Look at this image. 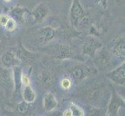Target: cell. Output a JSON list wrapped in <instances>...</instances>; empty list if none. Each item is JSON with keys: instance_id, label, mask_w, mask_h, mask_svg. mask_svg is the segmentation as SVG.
Here are the masks:
<instances>
[{"instance_id": "obj_1", "label": "cell", "mask_w": 125, "mask_h": 116, "mask_svg": "<svg viewBox=\"0 0 125 116\" xmlns=\"http://www.w3.org/2000/svg\"><path fill=\"white\" fill-rule=\"evenodd\" d=\"M86 16H88L80 0H72L69 10V19L72 27L77 29L81 21Z\"/></svg>"}, {"instance_id": "obj_2", "label": "cell", "mask_w": 125, "mask_h": 116, "mask_svg": "<svg viewBox=\"0 0 125 116\" xmlns=\"http://www.w3.org/2000/svg\"><path fill=\"white\" fill-rule=\"evenodd\" d=\"M96 73L93 68L83 63H79L74 66L70 71L71 76L76 81L83 80Z\"/></svg>"}, {"instance_id": "obj_3", "label": "cell", "mask_w": 125, "mask_h": 116, "mask_svg": "<svg viewBox=\"0 0 125 116\" xmlns=\"http://www.w3.org/2000/svg\"><path fill=\"white\" fill-rule=\"evenodd\" d=\"M124 99L120 96L118 93L113 88L112 90V94L110 102L107 106V109L106 111V116H114L117 114L119 110L121 108H124Z\"/></svg>"}, {"instance_id": "obj_4", "label": "cell", "mask_w": 125, "mask_h": 116, "mask_svg": "<svg viewBox=\"0 0 125 116\" xmlns=\"http://www.w3.org/2000/svg\"><path fill=\"white\" fill-rule=\"evenodd\" d=\"M102 46V43L96 38L89 36L82 46V54L86 57L93 58L96 53Z\"/></svg>"}, {"instance_id": "obj_5", "label": "cell", "mask_w": 125, "mask_h": 116, "mask_svg": "<svg viewBox=\"0 0 125 116\" xmlns=\"http://www.w3.org/2000/svg\"><path fill=\"white\" fill-rule=\"evenodd\" d=\"M11 18L13 19L17 23L24 24L28 23L31 19H33L31 12H30L27 8L16 6L13 8L10 12Z\"/></svg>"}, {"instance_id": "obj_6", "label": "cell", "mask_w": 125, "mask_h": 116, "mask_svg": "<svg viewBox=\"0 0 125 116\" xmlns=\"http://www.w3.org/2000/svg\"><path fill=\"white\" fill-rule=\"evenodd\" d=\"M0 61L4 68L12 69V67L16 66H21L22 62L17 57L15 52L11 50L5 51L0 57Z\"/></svg>"}, {"instance_id": "obj_7", "label": "cell", "mask_w": 125, "mask_h": 116, "mask_svg": "<svg viewBox=\"0 0 125 116\" xmlns=\"http://www.w3.org/2000/svg\"><path fill=\"white\" fill-rule=\"evenodd\" d=\"M50 13V8L48 3L43 2L37 5L31 11L33 19L36 23H42Z\"/></svg>"}, {"instance_id": "obj_8", "label": "cell", "mask_w": 125, "mask_h": 116, "mask_svg": "<svg viewBox=\"0 0 125 116\" xmlns=\"http://www.w3.org/2000/svg\"><path fill=\"white\" fill-rule=\"evenodd\" d=\"M53 57L57 60H67L75 57L74 51L69 46L64 44H57L53 49Z\"/></svg>"}, {"instance_id": "obj_9", "label": "cell", "mask_w": 125, "mask_h": 116, "mask_svg": "<svg viewBox=\"0 0 125 116\" xmlns=\"http://www.w3.org/2000/svg\"><path fill=\"white\" fill-rule=\"evenodd\" d=\"M106 77L117 85L124 86L125 84V63L124 61L115 69L107 73Z\"/></svg>"}, {"instance_id": "obj_10", "label": "cell", "mask_w": 125, "mask_h": 116, "mask_svg": "<svg viewBox=\"0 0 125 116\" xmlns=\"http://www.w3.org/2000/svg\"><path fill=\"white\" fill-rule=\"evenodd\" d=\"M94 61L101 68H106L111 63V56L108 50L104 47H101L94 56Z\"/></svg>"}, {"instance_id": "obj_11", "label": "cell", "mask_w": 125, "mask_h": 116, "mask_svg": "<svg viewBox=\"0 0 125 116\" xmlns=\"http://www.w3.org/2000/svg\"><path fill=\"white\" fill-rule=\"evenodd\" d=\"M56 30L50 26L41 27L37 32V40L42 44H45L51 42L55 37Z\"/></svg>"}, {"instance_id": "obj_12", "label": "cell", "mask_w": 125, "mask_h": 116, "mask_svg": "<svg viewBox=\"0 0 125 116\" xmlns=\"http://www.w3.org/2000/svg\"><path fill=\"white\" fill-rule=\"evenodd\" d=\"M112 53L115 56L122 61H124L125 58V38L124 34L119 36L114 41L112 45Z\"/></svg>"}, {"instance_id": "obj_13", "label": "cell", "mask_w": 125, "mask_h": 116, "mask_svg": "<svg viewBox=\"0 0 125 116\" xmlns=\"http://www.w3.org/2000/svg\"><path fill=\"white\" fill-rule=\"evenodd\" d=\"M22 73L23 69L21 66H16L12 68V82H13V89L14 94H21L23 89L22 84Z\"/></svg>"}, {"instance_id": "obj_14", "label": "cell", "mask_w": 125, "mask_h": 116, "mask_svg": "<svg viewBox=\"0 0 125 116\" xmlns=\"http://www.w3.org/2000/svg\"><path fill=\"white\" fill-rule=\"evenodd\" d=\"M17 57H18L21 62H25V63H33L34 61H36L37 60V54H34L33 52L27 50L25 48L23 45L21 44V43H20V45L18 47L16 53Z\"/></svg>"}, {"instance_id": "obj_15", "label": "cell", "mask_w": 125, "mask_h": 116, "mask_svg": "<svg viewBox=\"0 0 125 116\" xmlns=\"http://www.w3.org/2000/svg\"><path fill=\"white\" fill-rule=\"evenodd\" d=\"M43 107L47 112L54 111L58 107L57 99L51 92H47L44 94L43 99Z\"/></svg>"}, {"instance_id": "obj_16", "label": "cell", "mask_w": 125, "mask_h": 116, "mask_svg": "<svg viewBox=\"0 0 125 116\" xmlns=\"http://www.w3.org/2000/svg\"><path fill=\"white\" fill-rule=\"evenodd\" d=\"M10 69L5 68L3 71L0 72V84L3 87L11 88L13 87V82H12V74Z\"/></svg>"}, {"instance_id": "obj_17", "label": "cell", "mask_w": 125, "mask_h": 116, "mask_svg": "<svg viewBox=\"0 0 125 116\" xmlns=\"http://www.w3.org/2000/svg\"><path fill=\"white\" fill-rule=\"evenodd\" d=\"M22 96L23 98V101L27 103H30V104H31V103L35 101L36 97H37L36 93L33 91V89L32 88L31 84L23 86Z\"/></svg>"}, {"instance_id": "obj_18", "label": "cell", "mask_w": 125, "mask_h": 116, "mask_svg": "<svg viewBox=\"0 0 125 116\" xmlns=\"http://www.w3.org/2000/svg\"><path fill=\"white\" fill-rule=\"evenodd\" d=\"M30 108H31V104L24 101L18 103L16 105V111L19 114L23 115H27L29 112Z\"/></svg>"}, {"instance_id": "obj_19", "label": "cell", "mask_w": 125, "mask_h": 116, "mask_svg": "<svg viewBox=\"0 0 125 116\" xmlns=\"http://www.w3.org/2000/svg\"><path fill=\"white\" fill-rule=\"evenodd\" d=\"M87 116H106V111L93 106H89L87 109Z\"/></svg>"}, {"instance_id": "obj_20", "label": "cell", "mask_w": 125, "mask_h": 116, "mask_svg": "<svg viewBox=\"0 0 125 116\" xmlns=\"http://www.w3.org/2000/svg\"><path fill=\"white\" fill-rule=\"evenodd\" d=\"M68 108L71 111L72 116H85V115L84 110L75 103H71Z\"/></svg>"}, {"instance_id": "obj_21", "label": "cell", "mask_w": 125, "mask_h": 116, "mask_svg": "<svg viewBox=\"0 0 125 116\" xmlns=\"http://www.w3.org/2000/svg\"><path fill=\"white\" fill-rule=\"evenodd\" d=\"M39 79L43 84H50L51 83H52L53 81V77L51 76V74L47 71H42L41 73L39 74Z\"/></svg>"}, {"instance_id": "obj_22", "label": "cell", "mask_w": 125, "mask_h": 116, "mask_svg": "<svg viewBox=\"0 0 125 116\" xmlns=\"http://www.w3.org/2000/svg\"><path fill=\"white\" fill-rule=\"evenodd\" d=\"M5 27L6 31H8V32H12V31H14L15 29H16V27H17V23L12 18L10 17V19H9V20L7 21V23H6V24L5 25V27Z\"/></svg>"}, {"instance_id": "obj_23", "label": "cell", "mask_w": 125, "mask_h": 116, "mask_svg": "<svg viewBox=\"0 0 125 116\" xmlns=\"http://www.w3.org/2000/svg\"><path fill=\"white\" fill-rule=\"evenodd\" d=\"M60 85H61V87L62 89L67 90L70 89L72 85V80L70 78H68V77H63V78L61 80V82H60Z\"/></svg>"}, {"instance_id": "obj_24", "label": "cell", "mask_w": 125, "mask_h": 116, "mask_svg": "<svg viewBox=\"0 0 125 116\" xmlns=\"http://www.w3.org/2000/svg\"><path fill=\"white\" fill-rule=\"evenodd\" d=\"M9 19H10V16L7 14L1 13L0 14V25H1L2 27H5V25L6 24Z\"/></svg>"}, {"instance_id": "obj_25", "label": "cell", "mask_w": 125, "mask_h": 116, "mask_svg": "<svg viewBox=\"0 0 125 116\" xmlns=\"http://www.w3.org/2000/svg\"><path fill=\"white\" fill-rule=\"evenodd\" d=\"M21 79H22L23 86L31 84V81H30V77H29V76H27V74H23V73H22V78H21Z\"/></svg>"}, {"instance_id": "obj_26", "label": "cell", "mask_w": 125, "mask_h": 116, "mask_svg": "<svg viewBox=\"0 0 125 116\" xmlns=\"http://www.w3.org/2000/svg\"><path fill=\"white\" fill-rule=\"evenodd\" d=\"M98 1H99V2L101 4V6L104 9L107 8V6H108V4H107V0H98Z\"/></svg>"}, {"instance_id": "obj_27", "label": "cell", "mask_w": 125, "mask_h": 116, "mask_svg": "<svg viewBox=\"0 0 125 116\" xmlns=\"http://www.w3.org/2000/svg\"><path fill=\"white\" fill-rule=\"evenodd\" d=\"M62 116H72V113H71V111L69 110V108H68V109L64 111Z\"/></svg>"}, {"instance_id": "obj_28", "label": "cell", "mask_w": 125, "mask_h": 116, "mask_svg": "<svg viewBox=\"0 0 125 116\" xmlns=\"http://www.w3.org/2000/svg\"><path fill=\"white\" fill-rule=\"evenodd\" d=\"M3 1H5V2H10L11 0H3Z\"/></svg>"}, {"instance_id": "obj_29", "label": "cell", "mask_w": 125, "mask_h": 116, "mask_svg": "<svg viewBox=\"0 0 125 116\" xmlns=\"http://www.w3.org/2000/svg\"><path fill=\"white\" fill-rule=\"evenodd\" d=\"M116 1H117V2H120V0H116Z\"/></svg>"}, {"instance_id": "obj_30", "label": "cell", "mask_w": 125, "mask_h": 116, "mask_svg": "<svg viewBox=\"0 0 125 116\" xmlns=\"http://www.w3.org/2000/svg\"><path fill=\"white\" fill-rule=\"evenodd\" d=\"M0 14H1V13H0Z\"/></svg>"}]
</instances>
